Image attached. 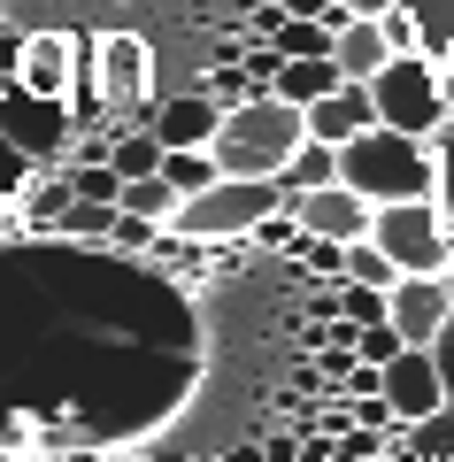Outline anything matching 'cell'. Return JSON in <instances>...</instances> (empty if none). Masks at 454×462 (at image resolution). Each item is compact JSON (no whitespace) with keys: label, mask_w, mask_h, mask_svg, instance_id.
I'll list each match as a JSON object with an SVG mask.
<instances>
[{"label":"cell","mask_w":454,"mask_h":462,"mask_svg":"<svg viewBox=\"0 0 454 462\" xmlns=\"http://www.w3.org/2000/svg\"><path fill=\"white\" fill-rule=\"evenodd\" d=\"M139 263L69 231L0 247V447H116L185 401L200 370L193 300Z\"/></svg>","instance_id":"1"},{"label":"cell","mask_w":454,"mask_h":462,"mask_svg":"<svg viewBox=\"0 0 454 462\" xmlns=\"http://www.w3.org/2000/svg\"><path fill=\"white\" fill-rule=\"evenodd\" d=\"M301 139H309V108H292L285 93H246V100L224 108L208 154H216V170H231V178H277Z\"/></svg>","instance_id":"2"},{"label":"cell","mask_w":454,"mask_h":462,"mask_svg":"<svg viewBox=\"0 0 454 462\" xmlns=\"http://www.w3.org/2000/svg\"><path fill=\"white\" fill-rule=\"evenodd\" d=\"M339 178L355 185L362 200H423L431 193V139L370 124V132H355L339 147Z\"/></svg>","instance_id":"3"},{"label":"cell","mask_w":454,"mask_h":462,"mask_svg":"<svg viewBox=\"0 0 454 462\" xmlns=\"http://www.w3.org/2000/svg\"><path fill=\"white\" fill-rule=\"evenodd\" d=\"M270 208H285V185L277 178H216V185H200V193H185L178 200V216H170V239H246V231H262V216Z\"/></svg>","instance_id":"4"},{"label":"cell","mask_w":454,"mask_h":462,"mask_svg":"<svg viewBox=\"0 0 454 462\" xmlns=\"http://www.w3.org/2000/svg\"><path fill=\"white\" fill-rule=\"evenodd\" d=\"M377 100V124H393V132H416L431 139L439 124H447L454 93H447V62H431V54H385V69L377 78H362Z\"/></svg>","instance_id":"5"},{"label":"cell","mask_w":454,"mask_h":462,"mask_svg":"<svg viewBox=\"0 0 454 462\" xmlns=\"http://www.w3.org/2000/svg\"><path fill=\"white\" fill-rule=\"evenodd\" d=\"M447 208H439L431 193L423 200H377V216H370V239L393 254L401 270H447Z\"/></svg>","instance_id":"6"},{"label":"cell","mask_w":454,"mask_h":462,"mask_svg":"<svg viewBox=\"0 0 454 462\" xmlns=\"http://www.w3.org/2000/svg\"><path fill=\"white\" fill-rule=\"evenodd\" d=\"M385 316L401 324L408 346H431L439 324L454 316V285H447V270H401V278H393V293H385Z\"/></svg>","instance_id":"7"},{"label":"cell","mask_w":454,"mask_h":462,"mask_svg":"<svg viewBox=\"0 0 454 462\" xmlns=\"http://www.w3.org/2000/svg\"><path fill=\"white\" fill-rule=\"evenodd\" d=\"M285 208H292V224H301V231H324V239H362V231H370V216H377V200H362L347 178H331V185H316V193H285Z\"/></svg>","instance_id":"8"},{"label":"cell","mask_w":454,"mask_h":462,"mask_svg":"<svg viewBox=\"0 0 454 462\" xmlns=\"http://www.w3.org/2000/svg\"><path fill=\"white\" fill-rule=\"evenodd\" d=\"M385 401L401 424H416V416H431L439 401H447V378H439V355L431 346H401L385 363Z\"/></svg>","instance_id":"9"},{"label":"cell","mask_w":454,"mask_h":462,"mask_svg":"<svg viewBox=\"0 0 454 462\" xmlns=\"http://www.w3.org/2000/svg\"><path fill=\"white\" fill-rule=\"evenodd\" d=\"M377 124V100L362 78H339L324 100H309V139H331V147H347L355 132H370Z\"/></svg>","instance_id":"10"},{"label":"cell","mask_w":454,"mask_h":462,"mask_svg":"<svg viewBox=\"0 0 454 462\" xmlns=\"http://www.w3.org/2000/svg\"><path fill=\"white\" fill-rule=\"evenodd\" d=\"M146 124H154V139H162V147H208V139H216V124H224V100H216L208 85H200V93L162 100V108L146 116Z\"/></svg>","instance_id":"11"},{"label":"cell","mask_w":454,"mask_h":462,"mask_svg":"<svg viewBox=\"0 0 454 462\" xmlns=\"http://www.w3.org/2000/svg\"><path fill=\"white\" fill-rule=\"evenodd\" d=\"M385 23L377 16H347L339 32H331V62L347 69V78H377V69H385Z\"/></svg>","instance_id":"12"},{"label":"cell","mask_w":454,"mask_h":462,"mask_svg":"<svg viewBox=\"0 0 454 462\" xmlns=\"http://www.w3.org/2000/svg\"><path fill=\"white\" fill-rule=\"evenodd\" d=\"M339 78H347V69L331 62V54H285V62H277V78H270V93H285L292 108H309V100H324Z\"/></svg>","instance_id":"13"},{"label":"cell","mask_w":454,"mask_h":462,"mask_svg":"<svg viewBox=\"0 0 454 462\" xmlns=\"http://www.w3.org/2000/svg\"><path fill=\"white\" fill-rule=\"evenodd\" d=\"M339 178V147H331V139H301V147H292V162L277 170V185H285V193H316V185H331Z\"/></svg>","instance_id":"14"},{"label":"cell","mask_w":454,"mask_h":462,"mask_svg":"<svg viewBox=\"0 0 454 462\" xmlns=\"http://www.w3.org/2000/svg\"><path fill=\"white\" fill-rule=\"evenodd\" d=\"M401 455H423V462H454V401H439L431 416H416V424H401Z\"/></svg>","instance_id":"15"},{"label":"cell","mask_w":454,"mask_h":462,"mask_svg":"<svg viewBox=\"0 0 454 462\" xmlns=\"http://www.w3.org/2000/svg\"><path fill=\"white\" fill-rule=\"evenodd\" d=\"M408 16H416V32H423V47L416 54H431V62H454V0H401Z\"/></svg>","instance_id":"16"},{"label":"cell","mask_w":454,"mask_h":462,"mask_svg":"<svg viewBox=\"0 0 454 462\" xmlns=\"http://www.w3.org/2000/svg\"><path fill=\"white\" fill-rule=\"evenodd\" d=\"M178 185L162 178V170H146V178H124V208H139V216H154V224H170L178 216Z\"/></svg>","instance_id":"17"},{"label":"cell","mask_w":454,"mask_h":462,"mask_svg":"<svg viewBox=\"0 0 454 462\" xmlns=\"http://www.w3.org/2000/svg\"><path fill=\"white\" fill-rule=\"evenodd\" d=\"M162 178L178 185V193H200V185H216L224 170H216L208 147H162Z\"/></svg>","instance_id":"18"},{"label":"cell","mask_w":454,"mask_h":462,"mask_svg":"<svg viewBox=\"0 0 454 462\" xmlns=\"http://www.w3.org/2000/svg\"><path fill=\"white\" fill-rule=\"evenodd\" d=\"M108 162L124 170V178H146V170H162V139H154V124H146V132H116Z\"/></svg>","instance_id":"19"},{"label":"cell","mask_w":454,"mask_h":462,"mask_svg":"<svg viewBox=\"0 0 454 462\" xmlns=\"http://www.w3.org/2000/svg\"><path fill=\"white\" fill-rule=\"evenodd\" d=\"M339 278H362V285H393V278H401V263H393V254L377 247L370 231H362V239H347V270H339Z\"/></svg>","instance_id":"20"},{"label":"cell","mask_w":454,"mask_h":462,"mask_svg":"<svg viewBox=\"0 0 454 462\" xmlns=\"http://www.w3.org/2000/svg\"><path fill=\"white\" fill-rule=\"evenodd\" d=\"M385 293H393V285H362V278H339L331 309H339L347 324H385Z\"/></svg>","instance_id":"21"},{"label":"cell","mask_w":454,"mask_h":462,"mask_svg":"<svg viewBox=\"0 0 454 462\" xmlns=\"http://www.w3.org/2000/svg\"><path fill=\"white\" fill-rule=\"evenodd\" d=\"M431 200L447 208V224H454V108H447V124L431 132Z\"/></svg>","instance_id":"22"},{"label":"cell","mask_w":454,"mask_h":462,"mask_svg":"<svg viewBox=\"0 0 454 462\" xmlns=\"http://www.w3.org/2000/svg\"><path fill=\"white\" fill-rule=\"evenodd\" d=\"M116 208H124V200H85V193H69V208H62V231H69V239H108Z\"/></svg>","instance_id":"23"},{"label":"cell","mask_w":454,"mask_h":462,"mask_svg":"<svg viewBox=\"0 0 454 462\" xmlns=\"http://www.w3.org/2000/svg\"><path fill=\"white\" fill-rule=\"evenodd\" d=\"M108 247H124V254H154V247H162V224H154V216H139V208H116Z\"/></svg>","instance_id":"24"},{"label":"cell","mask_w":454,"mask_h":462,"mask_svg":"<svg viewBox=\"0 0 454 462\" xmlns=\"http://www.w3.org/2000/svg\"><path fill=\"white\" fill-rule=\"evenodd\" d=\"M277 54H331V23L324 16H285L277 23Z\"/></svg>","instance_id":"25"},{"label":"cell","mask_w":454,"mask_h":462,"mask_svg":"<svg viewBox=\"0 0 454 462\" xmlns=\"http://www.w3.org/2000/svg\"><path fill=\"white\" fill-rule=\"evenodd\" d=\"M108 62H116V100H131V93H139V85H146V69H154V54H146V47H131V39H108Z\"/></svg>","instance_id":"26"},{"label":"cell","mask_w":454,"mask_h":462,"mask_svg":"<svg viewBox=\"0 0 454 462\" xmlns=\"http://www.w3.org/2000/svg\"><path fill=\"white\" fill-rule=\"evenodd\" d=\"M69 193H85V200H124V170H116V162H78V170H69Z\"/></svg>","instance_id":"27"},{"label":"cell","mask_w":454,"mask_h":462,"mask_svg":"<svg viewBox=\"0 0 454 462\" xmlns=\"http://www.w3.org/2000/svg\"><path fill=\"white\" fill-rule=\"evenodd\" d=\"M377 23H385V47H393V54H416V47H423V32H416V16H408L401 0H393V8H385V16H377Z\"/></svg>","instance_id":"28"},{"label":"cell","mask_w":454,"mask_h":462,"mask_svg":"<svg viewBox=\"0 0 454 462\" xmlns=\"http://www.w3.org/2000/svg\"><path fill=\"white\" fill-rule=\"evenodd\" d=\"M208 93H216V100H224V108H231V100H246V93H262V85L246 78V62H224V69H216V78H208Z\"/></svg>","instance_id":"29"},{"label":"cell","mask_w":454,"mask_h":462,"mask_svg":"<svg viewBox=\"0 0 454 462\" xmlns=\"http://www.w3.org/2000/svg\"><path fill=\"white\" fill-rule=\"evenodd\" d=\"M285 16H324L331 32H339V23L355 16V8H347V0H285Z\"/></svg>","instance_id":"30"},{"label":"cell","mask_w":454,"mask_h":462,"mask_svg":"<svg viewBox=\"0 0 454 462\" xmlns=\"http://www.w3.org/2000/svg\"><path fill=\"white\" fill-rule=\"evenodd\" d=\"M431 355H439V378H447V401H454V316H447V324H439Z\"/></svg>","instance_id":"31"},{"label":"cell","mask_w":454,"mask_h":462,"mask_svg":"<svg viewBox=\"0 0 454 462\" xmlns=\"http://www.w3.org/2000/svg\"><path fill=\"white\" fill-rule=\"evenodd\" d=\"M347 8H355V16H385L393 0H347Z\"/></svg>","instance_id":"32"},{"label":"cell","mask_w":454,"mask_h":462,"mask_svg":"<svg viewBox=\"0 0 454 462\" xmlns=\"http://www.w3.org/2000/svg\"><path fill=\"white\" fill-rule=\"evenodd\" d=\"M447 285H454V231H447Z\"/></svg>","instance_id":"33"}]
</instances>
